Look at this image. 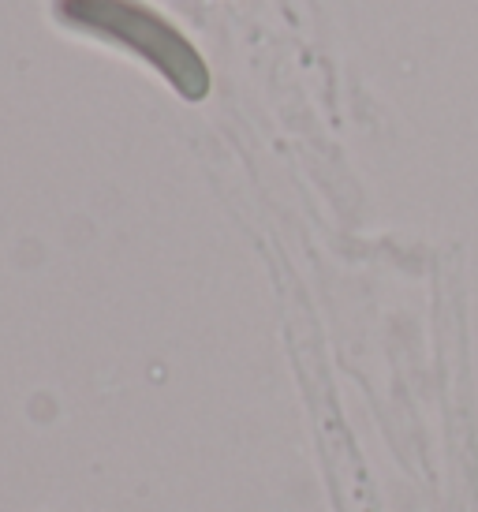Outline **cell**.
<instances>
[{"label":"cell","mask_w":478,"mask_h":512,"mask_svg":"<svg viewBox=\"0 0 478 512\" xmlns=\"http://www.w3.org/2000/svg\"><path fill=\"white\" fill-rule=\"evenodd\" d=\"M57 15L71 27L101 34V38L131 49L135 57L150 60L183 98L198 101L210 90V72L191 49V42L169 19L142 8L139 0H57Z\"/></svg>","instance_id":"cell-1"}]
</instances>
